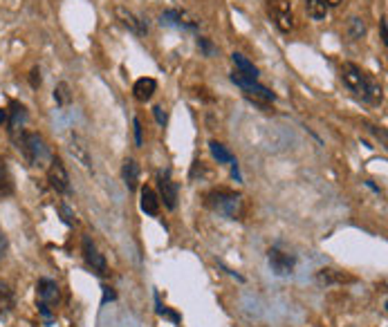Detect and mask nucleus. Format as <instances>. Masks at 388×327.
I'll return each instance as SVG.
<instances>
[{
  "mask_svg": "<svg viewBox=\"0 0 388 327\" xmlns=\"http://www.w3.org/2000/svg\"><path fill=\"white\" fill-rule=\"evenodd\" d=\"M341 81L357 99H361L364 103H370V106H379L384 101V88L382 83L370 72L361 70L357 63L345 61L341 65Z\"/></svg>",
  "mask_w": 388,
  "mask_h": 327,
  "instance_id": "obj_1",
  "label": "nucleus"
},
{
  "mask_svg": "<svg viewBox=\"0 0 388 327\" xmlns=\"http://www.w3.org/2000/svg\"><path fill=\"white\" fill-rule=\"evenodd\" d=\"M14 144L19 146L23 159L27 161V166H32V168H43L49 164V159H52V150H49L43 135H38V133L23 131L14 139Z\"/></svg>",
  "mask_w": 388,
  "mask_h": 327,
  "instance_id": "obj_2",
  "label": "nucleus"
},
{
  "mask_svg": "<svg viewBox=\"0 0 388 327\" xmlns=\"http://www.w3.org/2000/svg\"><path fill=\"white\" fill-rule=\"evenodd\" d=\"M205 204L211 211H216L218 215H222L227 220H240L244 211V202L240 193L227 191V188H216L205 195Z\"/></svg>",
  "mask_w": 388,
  "mask_h": 327,
  "instance_id": "obj_3",
  "label": "nucleus"
},
{
  "mask_svg": "<svg viewBox=\"0 0 388 327\" xmlns=\"http://www.w3.org/2000/svg\"><path fill=\"white\" fill-rule=\"evenodd\" d=\"M58 303H61V289H58V282L52 280V278H38V282H36V307H38V314L43 316V321L47 325H52Z\"/></svg>",
  "mask_w": 388,
  "mask_h": 327,
  "instance_id": "obj_4",
  "label": "nucleus"
},
{
  "mask_svg": "<svg viewBox=\"0 0 388 327\" xmlns=\"http://www.w3.org/2000/svg\"><path fill=\"white\" fill-rule=\"evenodd\" d=\"M231 81L242 90L244 99L251 101L260 110H265V113L272 108V103L276 101V94L269 88H265V85H260L258 81H254V79H247V76H242L238 72H231Z\"/></svg>",
  "mask_w": 388,
  "mask_h": 327,
  "instance_id": "obj_5",
  "label": "nucleus"
},
{
  "mask_svg": "<svg viewBox=\"0 0 388 327\" xmlns=\"http://www.w3.org/2000/svg\"><path fill=\"white\" fill-rule=\"evenodd\" d=\"M81 256H83V262L88 264V269L95 273V276H99V278L108 276L106 256L99 251L97 243H95V240H92L90 236H83V238H81Z\"/></svg>",
  "mask_w": 388,
  "mask_h": 327,
  "instance_id": "obj_6",
  "label": "nucleus"
},
{
  "mask_svg": "<svg viewBox=\"0 0 388 327\" xmlns=\"http://www.w3.org/2000/svg\"><path fill=\"white\" fill-rule=\"evenodd\" d=\"M47 184L52 191H56L58 195H70L72 193V184H70V173H67L65 164L61 157L52 155L47 166Z\"/></svg>",
  "mask_w": 388,
  "mask_h": 327,
  "instance_id": "obj_7",
  "label": "nucleus"
},
{
  "mask_svg": "<svg viewBox=\"0 0 388 327\" xmlns=\"http://www.w3.org/2000/svg\"><path fill=\"white\" fill-rule=\"evenodd\" d=\"M30 113H27V106L21 103L19 99H10V106H7V133H10L12 139H16L23 131H25V124H27Z\"/></svg>",
  "mask_w": 388,
  "mask_h": 327,
  "instance_id": "obj_8",
  "label": "nucleus"
},
{
  "mask_svg": "<svg viewBox=\"0 0 388 327\" xmlns=\"http://www.w3.org/2000/svg\"><path fill=\"white\" fill-rule=\"evenodd\" d=\"M159 23L166 25V27H178L184 32H198L200 21L187 10H166L159 16Z\"/></svg>",
  "mask_w": 388,
  "mask_h": 327,
  "instance_id": "obj_9",
  "label": "nucleus"
},
{
  "mask_svg": "<svg viewBox=\"0 0 388 327\" xmlns=\"http://www.w3.org/2000/svg\"><path fill=\"white\" fill-rule=\"evenodd\" d=\"M267 262H269V269H272L276 276H292L294 267H297V256L283 251V249L278 247H272L267 251Z\"/></svg>",
  "mask_w": 388,
  "mask_h": 327,
  "instance_id": "obj_10",
  "label": "nucleus"
},
{
  "mask_svg": "<svg viewBox=\"0 0 388 327\" xmlns=\"http://www.w3.org/2000/svg\"><path fill=\"white\" fill-rule=\"evenodd\" d=\"M157 188H159V202H164V206L168 211H175L178 209V184L173 182L171 177V170H162L157 175Z\"/></svg>",
  "mask_w": 388,
  "mask_h": 327,
  "instance_id": "obj_11",
  "label": "nucleus"
},
{
  "mask_svg": "<svg viewBox=\"0 0 388 327\" xmlns=\"http://www.w3.org/2000/svg\"><path fill=\"white\" fill-rule=\"evenodd\" d=\"M115 19L119 21L122 27H126L130 34H135V36H146V34H148L146 21L139 19L137 14L130 12V10H126V7H122V5L115 7Z\"/></svg>",
  "mask_w": 388,
  "mask_h": 327,
  "instance_id": "obj_12",
  "label": "nucleus"
},
{
  "mask_svg": "<svg viewBox=\"0 0 388 327\" xmlns=\"http://www.w3.org/2000/svg\"><path fill=\"white\" fill-rule=\"evenodd\" d=\"M272 16H274V23L276 27L281 32H290L294 27V16H292V5L288 0H274V7H272Z\"/></svg>",
  "mask_w": 388,
  "mask_h": 327,
  "instance_id": "obj_13",
  "label": "nucleus"
},
{
  "mask_svg": "<svg viewBox=\"0 0 388 327\" xmlns=\"http://www.w3.org/2000/svg\"><path fill=\"white\" fill-rule=\"evenodd\" d=\"M155 92H157V81L153 79V76H141V79H137L133 83V97L141 103L153 99Z\"/></svg>",
  "mask_w": 388,
  "mask_h": 327,
  "instance_id": "obj_14",
  "label": "nucleus"
},
{
  "mask_svg": "<svg viewBox=\"0 0 388 327\" xmlns=\"http://www.w3.org/2000/svg\"><path fill=\"white\" fill-rule=\"evenodd\" d=\"M70 150H72V155H74V159H77V161L81 164V166H86L88 170H92V157H90V150H88L86 142H83L77 133H72V135H70Z\"/></svg>",
  "mask_w": 388,
  "mask_h": 327,
  "instance_id": "obj_15",
  "label": "nucleus"
},
{
  "mask_svg": "<svg viewBox=\"0 0 388 327\" xmlns=\"http://www.w3.org/2000/svg\"><path fill=\"white\" fill-rule=\"evenodd\" d=\"M139 164L135 161L133 157L128 159H124V166H122V179H124V184L128 191H137V186H139Z\"/></svg>",
  "mask_w": 388,
  "mask_h": 327,
  "instance_id": "obj_16",
  "label": "nucleus"
},
{
  "mask_svg": "<svg viewBox=\"0 0 388 327\" xmlns=\"http://www.w3.org/2000/svg\"><path fill=\"white\" fill-rule=\"evenodd\" d=\"M141 200H139V206H141V211H144L146 215H150V218H157L159 215V197H157V193L153 191V188L150 186H144L141 188Z\"/></svg>",
  "mask_w": 388,
  "mask_h": 327,
  "instance_id": "obj_17",
  "label": "nucleus"
},
{
  "mask_svg": "<svg viewBox=\"0 0 388 327\" xmlns=\"http://www.w3.org/2000/svg\"><path fill=\"white\" fill-rule=\"evenodd\" d=\"M231 61H233V65H236V72L238 74H242V76H247V79H254V81H258V67L249 61L247 56L244 54H240V52H233L231 54Z\"/></svg>",
  "mask_w": 388,
  "mask_h": 327,
  "instance_id": "obj_18",
  "label": "nucleus"
},
{
  "mask_svg": "<svg viewBox=\"0 0 388 327\" xmlns=\"http://www.w3.org/2000/svg\"><path fill=\"white\" fill-rule=\"evenodd\" d=\"M14 177H12V170H10V164L7 159L0 155V200L3 197H10L14 195Z\"/></svg>",
  "mask_w": 388,
  "mask_h": 327,
  "instance_id": "obj_19",
  "label": "nucleus"
},
{
  "mask_svg": "<svg viewBox=\"0 0 388 327\" xmlns=\"http://www.w3.org/2000/svg\"><path fill=\"white\" fill-rule=\"evenodd\" d=\"M14 307H16V296H14V289L10 287V282L0 278V316L10 314Z\"/></svg>",
  "mask_w": 388,
  "mask_h": 327,
  "instance_id": "obj_20",
  "label": "nucleus"
},
{
  "mask_svg": "<svg viewBox=\"0 0 388 327\" xmlns=\"http://www.w3.org/2000/svg\"><path fill=\"white\" fill-rule=\"evenodd\" d=\"M306 12L312 21H326L328 12H330V7H328L326 0H306Z\"/></svg>",
  "mask_w": 388,
  "mask_h": 327,
  "instance_id": "obj_21",
  "label": "nucleus"
},
{
  "mask_svg": "<svg viewBox=\"0 0 388 327\" xmlns=\"http://www.w3.org/2000/svg\"><path fill=\"white\" fill-rule=\"evenodd\" d=\"M209 150H211V155H214V159H216L218 164H233V161H236L233 153L227 148L225 144L216 142V139L209 142Z\"/></svg>",
  "mask_w": 388,
  "mask_h": 327,
  "instance_id": "obj_22",
  "label": "nucleus"
},
{
  "mask_svg": "<svg viewBox=\"0 0 388 327\" xmlns=\"http://www.w3.org/2000/svg\"><path fill=\"white\" fill-rule=\"evenodd\" d=\"M54 101H56V106L58 108H67L72 103V88H70V83H65V81H58L54 85Z\"/></svg>",
  "mask_w": 388,
  "mask_h": 327,
  "instance_id": "obj_23",
  "label": "nucleus"
},
{
  "mask_svg": "<svg viewBox=\"0 0 388 327\" xmlns=\"http://www.w3.org/2000/svg\"><path fill=\"white\" fill-rule=\"evenodd\" d=\"M364 34H366L364 19H359V16H352V19L348 21V36L352 41H359V38H364Z\"/></svg>",
  "mask_w": 388,
  "mask_h": 327,
  "instance_id": "obj_24",
  "label": "nucleus"
},
{
  "mask_svg": "<svg viewBox=\"0 0 388 327\" xmlns=\"http://www.w3.org/2000/svg\"><path fill=\"white\" fill-rule=\"evenodd\" d=\"M317 280L321 282V285H332V282H341L345 280L343 273H339L336 269H321L317 273Z\"/></svg>",
  "mask_w": 388,
  "mask_h": 327,
  "instance_id": "obj_25",
  "label": "nucleus"
},
{
  "mask_svg": "<svg viewBox=\"0 0 388 327\" xmlns=\"http://www.w3.org/2000/svg\"><path fill=\"white\" fill-rule=\"evenodd\" d=\"M198 47H200V52H202V54H205L207 58L218 56V47L214 45V41L207 38V36H198Z\"/></svg>",
  "mask_w": 388,
  "mask_h": 327,
  "instance_id": "obj_26",
  "label": "nucleus"
},
{
  "mask_svg": "<svg viewBox=\"0 0 388 327\" xmlns=\"http://www.w3.org/2000/svg\"><path fill=\"white\" fill-rule=\"evenodd\" d=\"M155 307H157V314H159V316L171 318V321H173L175 325H180V314H175V312H171V309H166V307L162 305V300H159L157 294H155Z\"/></svg>",
  "mask_w": 388,
  "mask_h": 327,
  "instance_id": "obj_27",
  "label": "nucleus"
},
{
  "mask_svg": "<svg viewBox=\"0 0 388 327\" xmlns=\"http://www.w3.org/2000/svg\"><path fill=\"white\" fill-rule=\"evenodd\" d=\"M27 81H30V85H32V90H38L41 85H43V76H41V67H38V65H34L32 70H30Z\"/></svg>",
  "mask_w": 388,
  "mask_h": 327,
  "instance_id": "obj_28",
  "label": "nucleus"
},
{
  "mask_svg": "<svg viewBox=\"0 0 388 327\" xmlns=\"http://www.w3.org/2000/svg\"><path fill=\"white\" fill-rule=\"evenodd\" d=\"M133 135H135V146H144V128H141V122L137 117L133 119Z\"/></svg>",
  "mask_w": 388,
  "mask_h": 327,
  "instance_id": "obj_29",
  "label": "nucleus"
},
{
  "mask_svg": "<svg viewBox=\"0 0 388 327\" xmlns=\"http://www.w3.org/2000/svg\"><path fill=\"white\" fill-rule=\"evenodd\" d=\"M153 115H155V122H157L159 126H166L168 117H166V113H164V106H155V108H153Z\"/></svg>",
  "mask_w": 388,
  "mask_h": 327,
  "instance_id": "obj_30",
  "label": "nucleus"
},
{
  "mask_svg": "<svg viewBox=\"0 0 388 327\" xmlns=\"http://www.w3.org/2000/svg\"><path fill=\"white\" fill-rule=\"evenodd\" d=\"M7 249H10V240H7V234H5V231L0 229V260H3V258H5Z\"/></svg>",
  "mask_w": 388,
  "mask_h": 327,
  "instance_id": "obj_31",
  "label": "nucleus"
},
{
  "mask_svg": "<svg viewBox=\"0 0 388 327\" xmlns=\"http://www.w3.org/2000/svg\"><path fill=\"white\" fill-rule=\"evenodd\" d=\"M386 16H382V21H379V36H382V43L386 45L388 43V27H386Z\"/></svg>",
  "mask_w": 388,
  "mask_h": 327,
  "instance_id": "obj_32",
  "label": "nucleus"
},
{
  "mask_svg": "<svg viewBox=\"0 0 388 327\" xmlns=\"http://www.w3.org/2000/svg\"><path fill=\"white\" fill-rule=\"evenodd\" d=\"M101 289H104V298H101V305H106L108 303V300H115V291L111 289V287H101Z\"/></svg>",
  "mask_w": 388,
  "mask_h": 327,
  "instance_id": "obj_33",
  "label": "nucleus"
},
{
  "mask_svg": "<svg viewBox=\"0 0 388 327\" xmlns=\"http://www.w3.org/2000/svg\"><path fill=\"white\" fill-rule=\"evenodd\" d=\"M231 175L236 177V182H240V179H242V177H240V168H238V161H233V164H231Z\"/></svg>",
  "mask_w": 388,
  "mask_h": 327,
  "instance_id": "obj_34",
  "label": "nucleus"
},
{
  "mask_svg": "<svg viewBox=\"0 0 388 327\" xmlns=\"http://www.w3.org/2000/svg\"><path fill=\"white\" fill-rule=\"evenodd\" d=\"M7 124V108H0V126Z\"/></svg>",
  "mask_w": 388,
  "mask_h": 327,
  "instance_id": "obj_35",
  "label": "nucleus"
},
{
  "mask_svg": "<svg viewBox=\"0 0 388 327\" xmlns=\"http://www.w3.org/2000/svg\"><path fill=\"white\" fill-rule=\"evenodd\" d=\"M326 3H328V7H339L343 0H326Z\"/></svg>",
  "mask_w": 388,
  "mask_h": 327,
  "instance_id": "obj_36",
  "label": "nucleus"
}]
</instances>
